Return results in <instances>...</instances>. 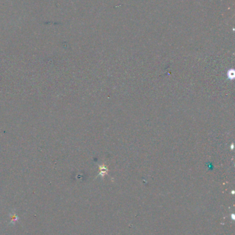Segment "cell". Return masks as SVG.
<instances>
[{
  "label": "cell",
  "instance_id": "1",
  "mask_svg": "<svg viewBox=\"0 0 235 235\" xmlns=\"http://www.w3.org/2000/svg\"><path fill=\"white\" fill-rule=\"evenodd\" d=\"M11 219H11V220H12V221H17V217H16L15 214H14V216H13V217H12V218H11Z\"/></svg>",
  "mask_w": 235,
  "mask_h": 235
}]
</instances>
